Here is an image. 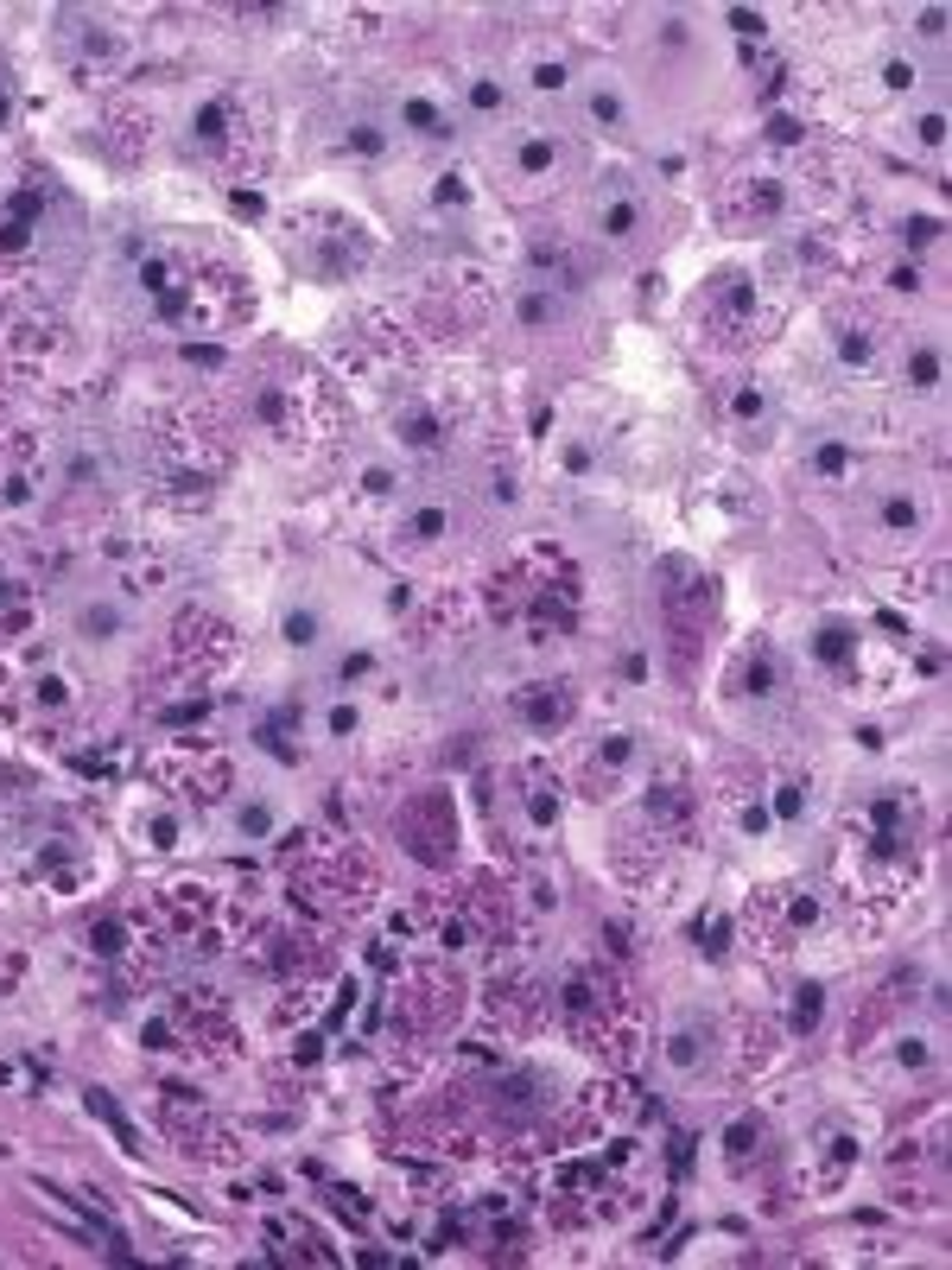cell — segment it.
<instances>
[{
  "instance_id": "obj_1",
  "label": "cell",
  "mask_w": 952,
  "mask_h": 1270,
  "mask_svg": "<svg viewBox=\"0 0 952 1270\" xmlns=\"http://www.w3.org/2000/svg\"><path fill=\"white\" fill-rule=\"evenodd\" d=\"M667 578L661 585V616H667V648H673V667L680 674H692L705 655V635H711V616H718V585L699 572V566H686V559H667Z\"/></svg>"
},
{
  "instance_id": "obj_2",
  "label": "cell",
  "mask_w": 952,
  "mask_h": 1270,
  "mask_svg": "<svg viewBox=\"0 0 952 1270\" xmlns=\"http://www.w3.org/2000/svg\"><path fill=\"white\" fill-rule=\"evenodd\" d=\"M756 324H762V286L743 268H724L705 286V330H718L724 344H743L756 338Z\"/></svg>"
},
{
  "instance_id": "obj_3",
  "label": "cell",
  "mask_w": 952,
  "mask_h": 1270,
  "mask_svg": "<svg viewBox=\"0 0 952 1270\" xmlns=\"http://www.w3.org/2000/svg\"><path fill=\"white\" fill-rule=\"evenodd\" d=\"M400 833H407V845L426 857V865H445L451 857V845L445 839H457V819H451V795H419V801H407V813H400Z\"/></svg>"
},
{
  "instance_id": "obj_4",
  "label": "cell",
  "mask_w": 952,
  "mask_h": 1270,
  "mask_svg": "<svg viewBox=\"0 0 952 1270\" xmlns=\"http://www.w3.org/2000/svg\"><path fill=\"white\" fill-rule=\"evenodd\" d=\"M781 210H788V184L775 172H743L724 198V222H737V230H762V222H775Z\"/></svg>"
},
{
  "instance_id": "obj_5",
  "label": "cell",
  "mask_w": 952,
  "mask_h": 1270,
  "mask_svg": "<svg viewBox=\"0 0 952 1270\" xmlns=\"http://www.w3.org/2000/svg\"><path fill=\"white\" fill-rule=\"evenodd\" d=\"M648 826L661 833V839H673V845H686L692 826H699V795H692L680 775L654 781V788H648Z\"/></svg>"
},
{
  "instance_id": "obj_6",
  "label": "cell",
  "mask_w": 952,
  "mask_h": 1270,
  "mask_svg": "<svg viewBox=\"0 0 952 1270\" xmlns=\"http://www.w3.org/2000/svg\"><path fill=\"white\" fill-rule=\"evenodd\" d=\"M807 655L826 667V674H851V667L864 661V629L845 623V616H826V623L807 635Z\"/></svg>"
},
{
  "instance_id": "obj_7",
  "label": "cell",
  "mask_w": 952,
  "mask_h": 1270,
  "mask_svg": "<svg viewBox=\"0 0 952 1270\" xmlns=\"http://www.w3.org/2000/svg\"><path fill=\"white\" fill-rule=\"evenodd\" d=\"M515 712L527 718V731H540V737H559V731H565V718H572V693H565L559 680L521 686V693H515Z\"/></svg>"
},
{
  "instance_id": "obj_8",
  "label": "cell",
  "mask_w": 952,
  "mask_h": 1270,
  "mask_svg": "<svg viewBox=\"0 0 952 1270\" xmlns=\"http://www.w3.org/2000/svg\"><path fill=\"white\" fill-rule=\"evenodd\" d=\"M851 1169H857V1137H851L845 1125H838V1131H826V1143H819V1169H813V1188H819V1194H838Z\"/></svg>"
},
{
  "instance_id": "obj_9",
  "label": "cell",
  "mask_w": 952,
  "mask_h": 1270,
  "mask_svg": "<svg viewBox=\"0 0 952 1270\" xmlns=\"http://www.w3.org/2000/svg\"><path fill=\"white\" fill-rule=\"evenodd\" d=\"M661 1055H667V1067H673V1073H699V1067H705V1055H711V1023H705V1017L680 1023V1029L661 1042Z\"/></svg>"
},
{
  "instance_id": "obj_10",
  "label": "cell",
  "mask_w": 952,
  "mask_h": 1270,
  "mask_svg": "<svg viewBox=\"0 0 952 1270\" xmlns=\"http://www.w3.org/2000/svg\"><path fill=\"white\" fill-rule=\"evenodd\" d=\"M730 686H737L743 699H768L781 686V667H775V655H768L762 642H749L743 648V661H737V674H730Z\"/></svg>"
},
{
  "instance_id": "obj_11",
  "label": "cell",
  "mask_w": 952,
  "mask_h": 1270,
  "mask_svg": "<svg viewBox=\"0 0 952 1270\" xmlns=\"http://www.w3.org/2000/svg\"><path fill=\"white\" fill-rule=\"evenodd\" d=\"M832 350H838V362H845L851 376H857V368H876V330L857 324V318H838L832 324Z\"/></svg>"
},
{
  "instance_id": "obj_12",
  "label": "cell",
  "mask_w": 952,
  "mask_h": 1270,
  "mask_svg": "<svg viewBox=\"0 0 952 1270\" xmlns=\"http://www.w3.org/2000/svg\"><path fill=\"white\" fill-rule=\"evenodd\" d=\"M762 1143H768V1131H762V1118H737V1125L724 1131V1163H730V1169L743 1175V1169L756 1163V1150H762Z\"/></svg>"
},
{
  "instance_id": "obj_13",
  "label": "cell",
  "mask_w": 952,
  "mask_h": 1270,
  "mask_svg": "<svg viewBox=\"0 0 952 1270\" xmlns=\"http://www.w3.org/2000/svg\"><path fill=\"white\" fill-rule=\"evenodd\" d=\"M692 947H699L705 959H724V953H730V915H724V909H705L699 921H692Z\"/></svg>"
},
{
  "instance_id": "obj_14",
  "label": "cell",
  "mask_w": 952,
  "mask_h": 1270,
  "mask_svg": "<svg viewBox=\"0 0 952 1270\" xmlns=\"http://www.w3.org/2000/svg\"><path fill=\"white\" fill-rule=\"evenodd\" d=\"M591 763H597V775H610V781H616L622 769L635 763V731H603V743H597V756H591Z\"/></svg>"
},
{
  "instance_id": "obj_15",
  "label": "cell",
  "mask_w": 952,
  "mask_h": 1270,
  "mask_svg": "<svg viewBox=\"0 0 952 1270\" xmlns=\"http://www.w3.org/2000/svg\"><path fill=\"white\" fill-rule=\"evenodd\" d=\"M826 1017V985H800L794 991V1017H788V1035H813Z\"/></svg>"
},
{
  "instance_id": "obj_16",
  "label": "cell",
  "mask_w": 952,
  "mask_h": 1270,
  "mask_svg": "<svg viewBox=\"0 0 952 1270\" xmlns=\"http://www.w3.org/2000/svg\"><path fill=\"white\" fill-rule=\"evenodd\" d=\"M597 222H603V236H610V242H629V236H635V222H642V210H635V198H610Z\"/></svg>"
},
{
  "instance_id": "obj_17",
  "label": "cell",
  "mask_w": 952,
  "mask_h": 1270,
  "mask_svg": "<svg viewBox=\"0 0 952 1270\" xmlns=\"http://www.w3.org/2000/svg\"><path fill=\"white\" fill-rule=\"evenodd\" d=\"M800 788H807V781L781 775V781H775V795H768V813H775V819H800V813H807V795H800Z\"/></svg>"
},
{
  "instance_id": "obj_18",
  "label": "cell",
  "mask_w": 952,
  "mask_h": 1270,
  "mask_svg": "<svg viewBox=\"0 0 952 1270\" xmlns=\"http://www.w3.org/2000/svg\"><path fill=\"white\" fill-rule=\"evenodd\" d=\"M883 528L889 534H921V502H914V496H889L883 502Z\"/></svg>"
},
{
  "instance_id": "obj_19",
  "label": "cell",
  "mask_w": 952,
  "mask_h": 1270,
  "mask_svg": "<svg viewBox=\"0 0 952 1270\" xmlns=\"http://www.w3.org/2000/svg\"><path fill=\"white\" fill-rule=\"evenodd\" d=\"M553 312H559V298L546 292V286L521 292V324H527V330H546V324H553Z\"/></svg>"
},
{
  "instance_id": "obj_20",
  "label": "cell",
  "mask_w": 952,
  "mask_h": 1270,
  "mask_svg": "<svg viewBox=\"0 0 952 1270\" xmlns=\"http://www.w3.org/2000/svg\"><path fill=\"white\" fill-rule=\"evenodd\" d=\"M813 921H819V895H807V889L788 895V921H781V933H807Z\"/></svg>"
},
{
  "instance_id": "obj_21",
  "label": "cell",
  "mask_w": 952,
  "mask_h": 1270,
  "mask_svg": "<svg viewBox=\"0 0 952 1270\" xmlns=\"http://www.w3.org/2000/svg\"><path fill=\"white\" fill-rule=\"evenodd\" d=\"M908 382H914V388H933V382H940V350H933V344L908 350Z\"/></svg>"
},
{
  "instance_id": "obj_22",
  "label": "cell",
  "mask_w": 952,
  "mask_h": 1270,
  "mask_svg": "<svg viewBox=\"0 0 952 1270\" xmlns=\"http://www.w3.org/2000/svg\"><path fill=\"white\" fill-rule=\"evenodd\" d=\"M400 438L426 452V445H438V420H432V414H400Z\"/></svg>"
},
{
  "instance_id": "obj_23",
  "label": "cell",
  "mask_w": 952,
  "mask_h": 1270,
  "mask_svg": "<svg viewBox=\"0 0 952 1270\" xmlns=\"http://www.w3.org/2000/svg\"><path fill=\"white\" fill-rule=\"evenodd\" d=\"M591 121H597V128H622V96H616V90H597V96H591Z\"/></svg>"
},
{
  "instance_id": "obj_24",
  "label": "cell",
  "mask_w": 952,
  "mask_h": 1270,
  "mask_svg": "<svg viewBox=\"0 0 952 1270\" xmlns=\"http://www.w3.org/2000/svg\"><path fill=\"white\" fill-rule=\"evenodd\" d=\"M813 470H819V477H845V470H851V452H845V445H819Z\"/></svg>"
},
{
  "instance_id": "obj_25",
  "label": "cell",
  "mask_w": 952,
  "mask_h": 1270,
  "mask_svg": "<svg viewBox=\"0 0 952 1270\" xmlns=\"http://www.w3.org/2000/svg\"><path fill=\"white\" fill-rule=\"evenodd\" d=\"M553 160H559V146H553V140H527V146H521V166H527V172H546Z\"/></svg>"
},
{
  "instance_id": "obj_26",
  "label": "cell",
  "mask_w": 952,
  "mask_h": 1270,
  "mask_svg": "<svg viewBox=\"0 0 952 1270\" xmlns=\"http://www.w3.org/2000/svg\"><path fill=\"white\" fill-rule=\"evenodd\" d=\"M908 248H927V242H940V216H908Z\"/></svg>"
},
{
  "instance_id": "obj_27",
  "label": "cell",
  "mask_w": 952,
  "mask_h": 1270,
  "mask_svg": "<svg viewBox=\"0 0 952 1270\" xmlns=\"http://www.w3.org/2000/svg\"><path fill=\"white\" fill-rule=\"evenodd\" d=\"M762 407H768V400H762V388H737V394H730V414H737V420H756Z\"/></svg>"
},
{
  "instance_id": "obj_28",
  "label": "cell",
  "mask_w": 952,
  "mask_h": 1270,
  "mask_svg": "<svg viewBox=\"0 0 952 1270\" xmlns=\"http://www.w3.org/2000/svg\"><path fill=\"white\" fill-rule=\"evenodd\" d=\"M438 534H445V515H438V508H419V515H413V540H438Z\"/></svg>"
},
{
  "instance_id": "obj_29",
  "label": "cell",
  "mask_w": 952,
  "mask_h": 1270,
  "mask_svg": "<svg viewBox=\"0 0 952 1270\" xmlns=\"http://www.w3.org/2000/svg\"><path fill=\"white\" fill-rule=\"evenodd\" d=\"M286 642H318V616H286Z\"/></svg>"
},
{
  "instance_id": "obj_30",
  "label": "cell",
  "mask_w": 952,
  "mask_h": 1270,
  "mask_svg": "<svg viewBox=\"0 0 952 1270\" xmlns=\"http://www.w3.org/2000/svg\"><path fill=\"white\" fill-rule=\"evenodd\" d=\"M768 140H775V146H794V140H800V121H794V115H775V121H768Z\"/></svg>"
},
{
  "instance_id": "obj_31",
  "label": "cell",
  "mask_w": 952,
  "mask_h": 1270,
  "mask_svg": "<svg viewBox=\"0 0 952 1270\" xmlns=\"http://www.w3.org/2000/svg\"><path fill=\"white\" fill-rule=\"evenodd\" d=\"M730 26H737L743 39H762V26H768V20H762V13H749V7H737V13H730Z\"/></svg>"
},
{
  "instance_id": "obj_32",
  "label": "cell",
  "mask_w": 952,
  "mask_h": 1270,
  "mask_svg": "<svg viewBox=\"0 0 952 1270\" xmlns=\"http://www.w3.org/2000/svg\"><path fill=\"white\" fill-rule=\"evenodd\" d=\"M883 83H889V90H914V64H908V58H895V64L883 70Z\"/></svg>"
},
{
  "instance_id": "obj_33",
  "label": "cell",
  "mask_w": 952,
  "mask_h": 1270,
  "mask_svg": "<svg viewBox=\"0 0 952 1270\" xmlns=\"http://www.w3.org/2000/svg\"><path fill=\"white\" fill-rule=\"evenodd\" d=\"M534 83H540V90H559V83H565V64H540Z\"/></svg>"
},
{
  "instance_id": "obj_34",
  "label": "cell",
  "mask_w": 952,
  "mask_h": 1270,
  "mask_svg": "<svg viewBox=\"0 0 952 1270\" xmlns=\"http://www.w3.org/2000/svg\"><path fill=\"white\" fill-rule=\"evenodd\" d=\"M242 826H248V833H267V826H273V813H267V807H248V813H242Z\"/></svg>"
},
{
  "instance_id": "obj_35",
  "label": "cell",
  "mask_w": 952,
  "mask_h": 1270,
  "mask_svg": "<svg viewBox=\"0 0 952 1270\" xmlns=\"http://www.w3.org/2000/svg\"><path fill=\"white\" fill-rule=\"evenodd\" d=\"M921 140L940 146V140H946V115H927V121H921Z\"/></svg>"
},
{
  "instance_id": "obj_36",
  "label": "cell",
  "mask_w": 952,
  "mask_h": 1270,
  "mask_svg": "<svg viewBox=\"0 0 952 1270\" xmlns=\"http://www.w3.org/2000/svg\"><path fill=\"white\" fill-rule=\"evenodd\" d=\"M470 102H476V108H496V102H502V90H496V83H476V90H470Z\"/></svg>"
},
{
  "instance_id": "obj_37",
  "label": "cell",
  "mask_w": 952,
  "mask_h": 1270,
  "mask_svg": "<svg viewBox=\"0 0 952 1270\" xmlns=\"http://www.w3.org/2000/svg\"><path fill=\"white\" fill-rule=\"evenodd\" d=\"M921 32H927V39H940V32H946V13H940V7H927V13H921Z\"/></svg>"
},
{
  "instance_id": "obj_38",
  "label": "cell",
  "mask_w": 952,
  "mask_h": 1270,
  "mask_svg": "<svg viewBox=\"0 0 952 1270\" xmlns=\"http://www.w3.org/2000/svg\"><path fill=\"white\" fill-rule=\"evenodd\" d=\"M0 121H7V90H0Z\"/></svg>"
}]
</instances>
